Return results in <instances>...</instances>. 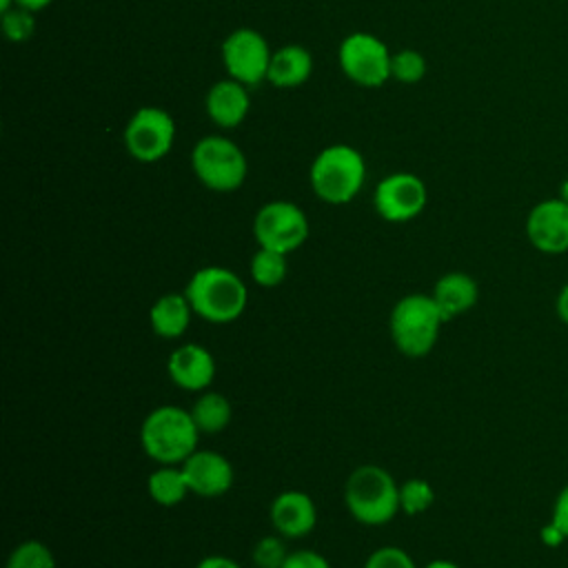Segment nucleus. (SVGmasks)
<instances>
[{
    "label": "nucleus",
    "instance_id": "nucleus-1",
    "mask_svg": "<svg viewBox=\"0 0 568 568\" xmlns=\"http://www.w3.org/2000/svg\"><path fill=\"white\" fill-rule=\"evenodd\" d=\"M184 295L197 317L211 324L235 322L248 304V291L242 277L224 266L197 268L186 286Z\"/></svg>",
    "mask_w": 568,
    "mask_h": 568
},
{
    "label": "nucleus",
    "instance_id": "nucleus-2",
    "mask_svg": "<svg viewBox=\"0 0 568 568\" xmlns=\"http://www.w3.org/2000/svg\"><path fill=\"white\" fill-rule=\"evenodd\" d=\"M344 504L351 517L364 526H384L399 510V484L377 466H357L344 484Z\"/></svg>",
    "mask_w": 568,
    "mask_h": 568
},
{
    "label": "nucleus",
    "instance_id": "nucleus-3",
    "mask_svg": "<svg viewBox=\"0 0 568 568\" xmlns=\"http://www.w3.org/2000/svg\"><path fill=\"white\" fill-rule=\"evenodd\" d=\"M446 324L433 295L408 293L399 297L388 317V333L393 344L406 357L428 355Z\"/></svg>",
    "mask_w": 568,
    "mask_h": 568
},
{
    "label": "nucleus",
    "instance_id": "nucleus-4",
    "mask_svg": "<svg viewBox=\"0 0 568 568\" xmlns=\"http://www.w3.org/2000/svg\"><path fill=\"white\" fill-rule=\"evenodd\" d=\"M200 430L191 410L178 406L153 408L140 426V444L144 453L158 464H182L197 450Z\"/></svg>",
    "mask_w": 568,
    "mask_h": 568
},
{
    "label": "nucleus",
    "instance_id": "nucleus-5",
    "mask_svg": "<svg viewBox=\"0 0 568 568\" xmlns=\"http://www.w3.org/2000/svg\"><path fill=\"white\" fill-rule=\"evenodd\" d=\"M313 193L326 204H346L364 186L366 162L362 153L344 142L324 146L308 171Z\"/></svg>",
    "mask_w": 568,
    "mask_h": 568
},
{
    "label": "nucleus",
    "instance_id": "nucleus-6",
    "mask_svg": "<svg viewBox=\"0 0 568 568\" xmlns=\"http://www.w3.org/2000/svg\"><path fill=\"white\" fill-rule=\"evenodd\" d=\"M191 169L206 189L229 193L244 184L248 162L233 140L224 135H204L191 151Z\"/></svg>",
    "mask_w": 568,
    "mask_h": 568
},
{
    "label": "nucleus",
    "instance_id": "nucleus-7",
    "mask_svg": "<svg viewBox=\"0 0 568 568\" xmlns=\"http://www.w3.org/2000/svg\"><path fill=\"white\" fill-rule=\"evenodd\" d=\"M390 58L386 42L368 31L348 33L337 49V60L348 80L375 89L390 78Z\"/></svg>",
    "mask_w": 568,
    "mask_h": 568
},
{
    "label": "nucleus",
    "instance_id": "nucleus-8",
    "mask_svg": "<svg viewBox=\"0 0 568 568\" xmlns=\"http://www.w3.org/2000/svg\"><path fill=\"white\" fill-rule=\"evenodd\" d=\"M253 235L257 240V246L288 255L306 242L308 217L295 202L273 200L260 206V211L255 213Z\"/></svg>",
    "mask_w": 568,
    "mask_h": 568
},
{
    "label": "nucleus",
    "instance_id": "nucleus-9",
    "mask_svg": "<svg viewBox=\"0 0 568 568\" xmlns=\"http://www.w3.org/2000/svg\"><path fill=\"white\" fill-rule=\"evenodd\" d=\"M175 140V122L160 106H140L124 126V146L138 162L162 160Z\"/></svg>",
    "mask_w": 568,
    "mask_h": 568
},
{
    "label": "nucleus",
    "instance_id": "nucleus-10",
    "mask_svg": "<svg viewBox=\"0 0 568 568\" xmlns=\"http://www.w3.org/2000/svg\"><path fill=\"white\" fill-rule=\"evenodd\" d=\"M271 47L266 38L248 27L231 31L222 42V62L229 78L244 87H255L266 80L271 64Z\"/></svg>",
    "mask_w": 568,
    "mask_h": 568
},
{
    "label": "nucleus",
    "instance_id": "nucleus-11",
    "mask_svg": "<svg viewBox=\"0 0 568 568\" xmlns=\"http://www.w3.org/2000/svg\"><path fill=\"white\" fill-rule=\"evenodd\" d=\"M428 202V189L424 180L408 171H397L382 178L373 193L375 211L386 222H408L417 217Z\"/></svg>",
    "mask_w": 568,
    "mask_h": 568
},
{
    "label": "nucleus",
    "instance_id": "nucleus-12",
    "mask_svg": "<svg viewBox=\"0 0 568 568\" xmlns=\"http://www.w3.org/2000/svg\"><path fill=\"white\" fill-rule=\"evenodd\" d=\"M528 242L546 255L568 251V204L559 197L537 202L526 215Z\"/></svg>",
    "mask_w": 568,
    "mask_h": 568
},
{
    "label": "nucleus",
    "instance_id": "nucleus-13",
    "mask_svg": "<svg viewBox=\"0 0 568 568\" xmlns=\"http://www.w3.org/2000/svg\"><path fill=\"white\" fill-rule=\"evenodd\" d=\"M189 490L200 497H220L233 486V466L217 450H195L182 464Z\"/></svg>",
    "mask_w": 568,
    "mask_h": 568
},
{
    "label": "nucleus",
    "instance_id": "nucleus-14",
    "mask_svg": "<svg viewBox=\"0 0 568 568\" xmlns=\"http://www.w3.org/2000/svg\"><path fill=\"white\" fill-rule=\"evenodd\" d=\"M166 373L178 388L200 393L206 390L215 377V357L202 344L189 342L171 351Z\"/></svg>",
    "mask_w": 568,
    "mask_h": 568
},
{
    "label": "nucleus",
    "instance_id": "nucleus-15",
    "mask_svg": "<svg viewBox=\"0 0 568 568\" xmlns=\"http://www.w3.org/2000/svg\"><path fill=\"white\" fill-rule=\"evenodd\" d=\"M271 524L284 539L306 537L317 524V508L311 495L302 490H282L268 508Z\"/></svg>",
    "mask_w": 568,
    "mask_h": 568
},
{
    "label": "nucleus",
    "instance_id": "nucleus-16",
    "mask_svg": "<svg viewBox=\"0 0 568 568\" xmlns=\"http://www.w3.org/2000/svg\"><path fill=\"white\" fill-rule=\"evenodd\" d=\"M204 109L211 122L217 124L220 129H235L244 122L251 109L248 87H244L233 78L220 80L209 89Z\"/></svg>",
    "mask_w": 568,
    "mask_h": 568
},
{
    "label": "nucleus",
    "instance_id": "nucleus-17",
    "mask_svg": "<svg viewBox=\"0 0 568 568\" xmlns=\"http://www.w3.org/2000/svg\"><path fill=\"white\" fill-rule=\"evenodd\" d=\"M433 300L439 306L446 322L468 313L479 300V286L473 275L464 271L444 273L433 286Z\"/></svg>",
    "mask_w": 568,
    "mask_h": 568
},
{
    "label": "nucleus",
    "instance_id": "nucleus-18",
    "mask_svg": "<svg viewBox=\"0 0 568 568\" xmlns=\"http://www.w3.org/2000/svg\"><path fill=\"white\" fill-rule=\"evenodd\" d=\"M313 55L302 44H284L273 51L266 80L277 89H295L311 78Z\"/></svg>",
    "mask_w": 568,
    "mask_h": 568
},
{
    "label": "nucleus",
    "instance_id": "nucleus-19",
    "mask_svg": "<svg viewBox=\"0 0 568 568\" xmlns=\"http://www.w3.org/2000/svg\"><path fill=\"white\" fill-rule=\"evenodd\" d=\"M191 302L182 293H164L160 295L151 311H149V324L151 331L162 339H178L186 333L191 317H193Z\"/></svg>",
    "mask_w": 568,
    "mask_h": 568
},
{
    "label": "nucleus",
    "instance_id": "nucleus-20",
    "mask_svg": "<svg viewBox=\"0 0 568 568\" xmlns=\"http://www.w3.org/2000/svg\"><path fill=\"white\" fill-rule=\"evenodd\" d=\"M146 490H149V497L164 508L182 504L184 497L191 493L186 477L182 473V466L178 464H160V468L149 475Z\"/></svg>",
    "mask_w": 568,
    "mask_h": 568
},
{
    "label": "nucleus",
    "instance_id": "nucleus-21",
    "mask_svg": "<svg viewBox=\"0 0 568 568\" xmlns=\"http://www.w3.org/2000/svg\"><path fill=\"white\" fill-rule=\"evenodd\" d=\"M191 417L200 433L215 435V433H222L231 424L233 408H231V402L226 399V395H222L217 390H206L193 402Z\"/></svg>",
    "mask_w": 568,
    "mask_h": 568
},
{
    "label": "nucleus",
    "instance_id": "nucleus-22",
    "mask_svg": "<svg viewBox=\"0 0 568 568\" xmlns=\"http://www.w3.org/2000/svg\"><path fill=\"white\" fill-rule=\"evenodd\" d=\"M251 280L257 286L264 288H273L277 284L284 282L286 273H288V264H286V255L273 248H262L257 246V251L251 257Z\"/></svg>",
    "mask_w": 568,
    "mask_h": 568
},
{
    "label": "nucleus",
    "instance_id": "nucleus-23",
    "mask_svg": "<svg viewBox=\"0 0 568 568\" xmlns=\"http://www.w3.org/2000/svg\"><path fill=\"white\" fill-rule=\"evenodd\" d=\"M4 568H55V557L44 541L24 539L11 550Z\"/></svg>",
    "mask_w": 568,
    "mask_h": 568
},
{
    "label": "nucleus",
    "instance_id": "nucleus-24",
    "mask_svg": "<svg viewBox=\"0 0 568 568\" xmlns=\"http://www.w3.org/2000/svg\"><path fill=\"white\" fill-rule=\"evenodd\" d=\"M435 501V490L430 486V481L422 479V477H413L406 479L404 484H399V510L408 517L422 515L426 513Z\"/></svg>",
    "mask_w": 568,
    "mask_h": 568
},
{
    "label": "nucleus",
    "instance_id": "nucleus-25",
    "mask_svg": "<svg viewBox=\"0 0 568 568\" xmlns=\"http://www.w3.org/2000/svg\"><path fill=\"white\" fill-rule=\"evenodd\" d=\"M428 71L426 58L417 49H399L390 58V78L402 84H415L424 80Z\"/></svg>",
    "mask_w": 568,
    "mask_h": 568
},
{
    "label": "nucleus",
    "instance_id": "nucleus-26",
    "mask_svg": "<svg viewBox=\"0 0 568 568\" xmlns=\"http://www.w3.org/2000/svg\"><path fill=\"white\" fill-rule=\"evenodd\" d=\"M288 557V550L284 546L282 535H266L260 537L253 546V564L255 568H280L284 559Z\"/></svg>",
    "mask_w": 568,
    "mask_h": 568
},
{
    "label": "nucleus",
    "instance_id": "nucleus-27",
    "mask_svg": "<svg viewBox=\"0 0 568 568\" xmlns=\"http://www.w3.org/2000/svg\"><path fill=\"white\" fill-rule=\"evenodd\" d=\"M2 31L7 40L11 42H24L36 31V18L33 11H27L22 7H13L2 13Z\"/></svg>",
    "mask_w": 568,
    "mask_h": 568
},
{
    "label": "nucleus",
    "instance_id": "nucleus-28",
    "mask_svg": "<svg viewBox=\"0 0 568 568\" xmlns=\"http://www.w3.org/2000/svg\"><path fill=\"white\" fill-rule=\"evenodd\" d=\"M364 568H417L413 557L397 546H382L368 555Z\"/></svg>",
    "mask_w": 568,
    "mask_h": 568
},
{
    "label": "nucleus",
    "instance_id": "nucleus-29",
    "mask_svg": "<svg viewBox=\"0 0 568 568\" xmlns=\"http://www.w3.org/2000/svg\"><path fill=\"white\" fill-rule=\"evenodd\" d=\"M280 568H331V564L315 550H293Z\"/></svg>",
    "mask_w": 568,
    "mask_h": 568
},
{
    "label": "nucleus",
    "instance_id": "nucleus-30",
    "mask_svg": "<svg viewBox=\"0 0 568 568\" xmlns=\"http://www.w3.org/2000/svg\"><path fill=\"white\" fill-rule=\"evenodd\" d=\"M550 524L557 526L564 532V537L568 539V484L555 497L552 513H550Z\"/></svg>",
    "mask_w": 568,
    "mask_h": 568
},
{
    "label": "nucleus",
    "instance_id": "nucleus-31",
    "mask_svg": "<svg viewBox=\"0 0 568 568\" xmlns=\"http://www.w3.org/2000/svg\"><path fill=\"white\" fill-rule=\"evenodd\" d=\"M195 568H242V566L226 555H209V557L200 559V564Z\"/></svg>",
    "mask_w": 568,
    "mask_h": 568
},
{
    "label": "nucleus",
    "instance_id": "nucleus-32",
    "mask_svg": "<svg viewBox=\"0 0 568 568\" xmlns=\"http://www.w3.org/2000/svg\"><path fill=\"white\" fill-rule=\"evenodd\" d=\"M539 537H541V541H544L546 546H550V548H557V546H561V544L566 541L564 532H561L557 526H552L550 521H548V524L541 528Z\"/></svg>",
    "mask_w": 568,
    "mask_h": 568
},
{
    "label": "nucleus",
    "instance_id": "nucleus-33",
    "mask_svg": "<svg viewBox=\"0 0 568 568\" xmlns=\"http://www.w3.org/2000/svg\"><path fill=\"white\" fill-rule=\"evenodd\" d=\"M555 313L568 326V282L559 288V293L555 297Z\"/></svg>",
    "mask_w": 568,
    "mask_h": 568
},
{
    "label": "nucleus",
    "instance_id": "nucleus-34",
    "mask_svg": "<svg viewBox=\"0 0 568 568\" xmlns=\"http://www.w3.org/2000/svg\"><path fill=\"white\" fill-rule=\"evenodd\" d=\"M53 0H16V7H22L27 11H42L44 7H49Z\"/></svg>",
    "mask_w": 568,
    "mask_h": 568
},
{
    "label": "nucleus",
    "instance_id": "nucleus-35",
    "mask_svg": "<svg viewBox=\"0 0 568 568\" xmlns=\"http://www.w3.org/2000/svg\"><path fill=\"white\" fill-rule=\"evenodd\" d=\"M424 568H462V566L455 564V561H450V559H433V561H428Z\"/></svg>",
    "mask_w": 568,
    "mask_h": 568
},
{
    "label": "nucleus",
    "instance_id": "nucleus-36",
    "mask_svg": "<svg viewBox=\"0 0 568 568\" xmlns=\"http://www.w3.org/2000/svg\"><path fill=\"white\" fill-rule=\"evenodd\" d=\"M557 197H559V200H564V202L568 204V178L559 184V193H557Z\"/></svg>",
    "mask_w": 568,
    "mask_h": 568
},
{
    "label": "nucleus",
    "instance_id": "nucleus-37",
    "mask_svg": "<svg viewBox=\"0 0 568 568\" xmlns=\"http://www.w3.org/2000/svg\"><path fill=\"white\" fill-rule=\"evenodd\" d=\"M13 7H16V0H0V13L9 11V9H13Z\"/></svg>",
    "mask_w": 568,
    "mask_h": 568
}]
</instances>
